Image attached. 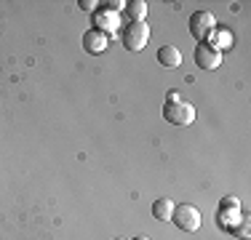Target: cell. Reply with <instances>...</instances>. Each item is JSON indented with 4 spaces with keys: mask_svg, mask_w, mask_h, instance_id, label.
Returning <instances> with one entry per match:
<instances>
[{
    "mask_svg": "<svg viewBox=\"0 0 251 240\" xmlns=\"http://www.w3.org/2000/svg\"><path fill=\"white\" fill-rule=\"evenodd\" d=\"M163 118L169 120V123H174V125H190L195 120V107L187 104V101H182L174 91H171L169 96H166Z\"/></svg>",
    "mask_w": 251,
    "mask_h": 240,
    "instance_id": "obj_1",
    "label": "cell"
},
{
    "mask_svg": "<svg viewBox=\"0 0 251 240\" xmlns=\"http://www.w3.org/2000/svg\"><path fill=\"white\" fill-rule=\"evenodd\" d=\"M171 221H174L182 232H198L201 230V211L195 206H190V203H182V206H174Z\"/></svg>",
    "mask_w": 251,
    "mask_h": 240,
    "instance_id": "obj_2",
    "label": "cell"
},
{
    "mask_svg": "<svg viewBox=\"0 0 251 240\" xmlns=\"http://www.w3.org/2000/svg\"><path fill=\"white\" fill-rule=\"evenodd\" d=\"M147 43H150V24L131 22L128 27L123 29V46L128 48V51H142Z\"/></svg>",
    "mask_w": 251,
    "mask_h": 240,
    "instance_id": "obj_3",
    "label": "cell"
},
{
    "mask_svg": "<svg viewBox=\"0 0 251 240\" xmlns=\"http://www.w3.org/2000/svg\"><path fill=\"white\" fill-rule=\"evenodd\" d=\"M214 29H217V19H214V14H208V11H195V14L190 16V35H193L195 40L206 43V40L211 38Z\"/></svg>",
    "mask_w": 251,
    "mask_h": 240,
    "instance_id": "obj_4",
    "label": "cell"
},
{
    "mask_svg": "<svg viewBox=\"0 0 251 240\" xmlns=\"http://www.w3.org/2000/svg\"><path fill=\"white\" fill-rule=\"evenodd\" d=\"M195 64H198L201 70L214 72L222 64V51H217V48L208 46V43H198V48H195Z\"/></svg>",
    "mask_w": 251,
    "mask_h": 240,
    "instance_id": "obj_5",
    "label": "cell"
},
{
    "mask_svg": "<svg viewBox=\"0 0 251 240\" xmlns=\"http://www.w3.org/2000/svg\"><path fill=\"white\" fill-rule=\"evenodd\" d=\"M118 27H121V16H118L115 11H110V8L94 11V29H99V32H104V35H112Z\"/></svg>",
    "mask_w": 251,
    "mask_h": 240,
    "instance_id": "obj_6",
    "label": "cell"
},
{
    "mask_svg": "<svg viewBox=\"0 0 251 240\" xmlns=\"http://www.w3.org/2000/svg\"><path fill=\"white\" fill-rule=\"evenodd\" d=\"M83 48L88 53H104L110 48V35L99 32V29H88V32H83Z\"/></svg>",
    "mask_w": 251,
    "mask_h": 240,
    "instance_id": "obj_7",
    "label": "cell"
},
{
    "mask_svg": "<svg viewBox=\"0 0 251 240\" xmlns=\"http://www.w3.org/2000/svg\"><path fill=\"white\" fill-rule=\"evenodd\" d=\"M158 62L163 64V67H169V70H176L179 64H182V51L174 46H163L158 51Z\"/></svg>",
    "mask_w": 251,
    "mask_h": 240,
    "instance_id": "obj_8",
    "label": "cell"
},
{
    "mask_svg": "<svg viewBox=\"0 0 251 240\" xmlns=\"http://www.w3.org/2000/svg\"><path fill=\"white\" fill-rule=\"evenodd\" d=\"M152 216L158 221H171V216H174V203H171V197H158V200L152 203Z\"/></svg>",
    "mask_w": 251,
    "mask_h": 240,
    "instance_id": "obj_9",
    "label": "cell"
},
{
    "mask_svg": "<svg viewBox=\"0 0 251 240\" xmlns=\"http://www.w3.org/2000/svg\"><path fill=\"white\" fill-rule=\"evenodd\" d=\"M208 46H214L217 51H225V48H230V43H232V35L227 32V29H222V27H217L211 32V38L206 40Z\"/></svg>",
    "mask_w": 251,
    "mask_h": 240,
    "instance_id": "obj_10",
    "label": "cell"
},
{
    "mask_svg": "<svg viewBox=\"0 0 251 240\" xmlns=\"http://www.w3.org/2000/svg\"><path fill=\"white\" fill-rule=\"evenodd\" d=\"M126 11H128V19L131 22H145L147 3H145V0H131V3H126Z\"/></svg>",
    "mask_w": 251,
    "mask_h": 240,
    "instance_id": "obj_11",
    "label": "cell"
},
{
    "mask_svg": "<svg viewBox=\"0 0 251 240\" xmlns=\"http://www.w3.org/2000/svg\"><path fill=\"white\" fill-rule=\"evenodd\" d=\"M232 232H235L238 238L249 240V216H243V219L238 221V227H232Z\"/></svg>",
    "mask_w": 251,
    "mask_h": 240,
    "instance_id": "obj_12",
    "label": "cell"
},
{
    "mask_svg": "<svg viewBox=\"0 0 251 240\" xmlns=\"http://www.w3.org/2000/svg\"><path fill=\"white\" fill-rule=\"evenodd\" d=\"M104 8H110V11H115V14H121V11L126 8V3H123V0H112V3L104 5Z\"/></svg>",
    "mask_w": 251,
    "mask_h": 240,
    "instance_id": "obj_13",
    "label": "cell"
},
{
    "mask_svg": "<svg viewBox=\"0 0 251 240\" xmlns=\"http://www.w3.org/2000/svg\"><path fill=\"white\" fill-rule=\"evenodd\" d=\"M77 5H80L83 11H97V5H99V3H97V0H80Z\"/></svg>",
    "mask_w": 251,
    "mask_h": 240,
    "instance_id": "obj_14",
    "label": "cell"
},
{
    "mask_svg": "<svg viewBox=\"0 0 251 240\" xmlns=\"http://www.w3.org/2000/svg\"><path fill=\"white\" fill-rule=\"evenodd\" d=\"M131 240H150L147 235H136V238H131Z\"/></svg>",
    "mask_w": 251,
    "mask_h": 240,
    "instance_id": "obj_15",
    "label": "cell"
},
{
    "mask_svg": "<svg viewBox=\"0 0 251 240\" xmlns=\"http://www.w3.org/2000/svg\"><path fill=\"white\" fill-rule=\"evenodd\" d=\"M115 240H126V238H115Z\"/></svg>",
    "mask_w": 251,
    "mask_h": 240,
    "instance_id": "obj_16",
    "label": "cell"
}]
</instances>
